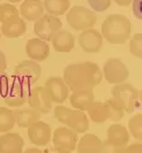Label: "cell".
<instances>
[{
	"mask_svg": "<svg viewBox=\"0 0 142 153\" xmlns=\"http://www.w3.org/2000/svg\"><path fill=\"white\" fill-rule=\"evenodd\" d=\"M63 79L72 91L93 90L102 82L103 73L95 62L71 63L64 69Z\"/></svg>",
	"mask_w": 142,
	"mask_h": 153,
	"instance_id": "cell-1",
	"label": "cell"
},
{
	"mask_svg": "<svg viewBox=\"0 0 142 153\" xmlns=\"http://www.w3.org/2000/svg\"><path fill=\"white\" fill-rule=\"evenodd\" d=\"M132 31L131 21L125 15L111 14L102 23V35L111 44H124L129 39Z\"/></svg>",
	"mask_w": 142,
	"mask_h": 153,
	"instance_id": "cell-2",
	"label": "cell"
},
{
	"mask_svg": "<svg viewBox=\"0 0 142 153\" xmlns=\"http://www.w3.org/2000/svg\"><path fill=\"white\" fill-rule=\"evenodd\" d=\"M111 94H112V98L116 101H118L119 105L123 107L125 112L132 113L138 106L140 92L132 84L123 82V83L114 84L111 90Z\"/></svg>",
	"mask_w": 142,
	"mask_h": 153,
	"instance_id": "cell-3",
	"label": "cell"
},
{
	"mask_svg": "<svg viewBox=\"0 0 142 153\" xmlns=\"http://www.w3.org/2000/svg\"><path fill=\"white\" fill-rule=\"evenodd\" d=\"M67 22L74 30H87L95 25L97 17L93 10L83 6H73L67 10Z\"/></svg>",
	"mask_w": 142,
	"mask_h": 153,
	"instance_id": "cell-4",
	"label": "cell"
},
{
	"mask_svg": "<svg viewBox=\"0 0 142 153\" xmlns=\"http://www.w3.org/2000/svg\"><path fill=\"white\" fill-rule=\"evenodd\" d=\"M61 28H63V23L60 19H58V16L43 14L35 21L34 32L42 40L50 42L55 32H58Z\"/></svg>",
	"mask_w": 142,
	"mask_h": 153,
	"instance_id": "cell-5",
	"label": "cell"
},
{
	"mask_svg": "<svg viewBox=\"0 0 142 153\" xmlns=\"http://www.w3.org/2000/svg\"><path fill=\"white\" fill-rule=\"evenodd\" d=\"M29 85L21 82L20 79H17L16 77H12V81L9 82V86L6 92V94L2 97L4 101L6 102L8 107H20L28 99V94H29Z\"/></svg>",
	"mask_w": 142,
	"mask_h": 153,
	"instance_id": "cell-6",
	"label": "cell"
},
{
	"mask_svg": "<svg viewBox=\"0 0 142 153\" xmlns=\"http://www.w3.org/2000/svg\"><path fill=\"white\" fill-rule=\"evenodd\" d=\"M103 77L110 84H118L125 82L129 76V70L127 66L117 58H111L106 60L103 66Z\"/></svg>",
	"mask_w": 142,
	"mask_h": 153,
	"instance_id": "cell-7",
	"label": "cell"
},
{
	"mask_svg": "<svg viewBox=\"0 0 142 153\" xmlns=\"http://www.w3.org/2000/svg\"><path fill=\"white\" fill-rule=\"evenodd\" d=\"M40 74H42V68L38 62L34 60H23L15 67L13 76L30 86L40 79Z\"/></svg>",
	"mask_w": 142,
	"mask_h": 153,
	"instance_id": "cell-8",
	"label": "cell"
},
{
	"mask_svg": "<svg viewBox=\"0 0 142 153\" xmlns=\"http://www.w3.org/2000/svg\"><path fill=\"white\" fill-rule=\"evenodd\" d=\"M27 102L30 106V108L40 112V114H47L52 111L53 102L51 101L44 86H37V88L30 90L29 94H28Z\"/></svg>",
	"mask_w": 142,
	"mask_h": 153,
	"instance_id": "cell-9",
	"label": "cell"
},
{
	"mask_svg": "<svg viewBox=\"0 0 142 153\" xmlns=\"http://www.w3.org/2000/svg\"><path fill=\"white\" fill-rule=\"evenodd\" d=\"M44 89L47 92L49 97L52 102L55 104H63L65 100L68 98L70 89L65 83L63 77L52 76L46 81L44 85Z\"/></svg>",
	"mask_w": 142,
	"mask_h": 153,
	"instance_id": "cell-10",
	"label": "cell"
},
{
	"mask_svg": "<svg viewBox=\"0 0 142 153\" xmlns=\"http://www.w3.org/2000/svg\"><path fill=\"white\" fill-rule=\"evenodd\" d=\"M53 142V146L63 149L66 151L73 152L76 150L78 144V134L70 129L68 127H59L53 132V138H51Z\"/></svg>",
	"mask_w": 142,
	"mask_h": 153,
	"instance_id": "cell-11",
	"label": "cell"
},
{
	"mask_svg": "<svg viewBox=\"0 0 142 153\" xmlns=\"http://www.w3.org/2000/svg\"><path fill=\"white\" fill-rule=\"evenodd\" d=\"M28 137L34 145L44 146L50 143L52 138V130L50 124L44 121H36L28 128Z\"/></svg>",
	"mask_w": 142,
	"mask_h": 153,
	"instance_id": "cell-12",
	"label": "cell"
},
{
	"mask_svg": "<svg viewBox=\"0 0 142 153\" xmlns=\"http://www.w3.org/2000/svg\"><path fill=\"white\" fill-rule=\"evenodd\" d=\"M79 44L81 48L87 53H98L102 50L103 37L96 29H87L79 36Z\"/></svg>",
	"mask_w": 142,
	"mask_h": 153,
	"instance_id": "cell-13",
	"label": "cell"
},
{
	"mask_svg": "<svg viewBox=\"0 0 142 153\" xmlns=\"http://www.w3.org/2000/svg\"><path fill=\"white\" fill-rule=\"evenodd\" d=\"M25 53L30 58V60L42 62L49 58L50 46L47 45V42H44L38 37L31 38L28 40L25 45Z\"/></svg>",
	"mask_w": 142,
	"mask_h": 153,
	"instance_id": "cell-14",
	"label": "cell"
},
{
	"mask_svg": "<svg viewBox=\"0 0 142 153\" xmlns=\"http://www.w3.org/2000/svg\"><path fill=\"white\" fill-rule=\"evenodd\" d=\"M24 140L16 132H5L0 136V153H22Z\"/></svg>",
	"mask_w": 142,
	"mask_h": 153,
	"instance_id": "cell-15",
	"label": "cell"
},
{
	"mask_svg": "<svg viewBox=\"0 0 142 153\" xmlns=\"http://www.w3.org/2000/svg\"><path fill=\"white\" fill-rule=\"evenodd\" d=\"M19 14L23 20L36 21L44 14V6L42 0H23L19 8Z\"/></svg>",
	"mask_w": 142,
	"mask_h": 153,
	"instance_id": "cell-16",
	"label": "cell"
},
{
	"mask_svg": "<svg viewBox=\"0 0 142 153\" xmlns=\"http://www.w3.org/2000/svg\"><path fill=\"white\" fill-rule=\"evenodd\" d=\"M0 31H1V35L6 38H17L25 33L27 24L23 19L17 16L7 22L2 23L0 25Z\"/></svg>",
	"mask_w": 142,
	"mask_h": 153,
	"instance_id": "cell-17",
	"label": "cell"
},
{
	"mask_svg": "<svg viewBox=\"0 0 142 153\" xmlns=\"http://www.w3.org/2000/svg\"><path fill=\"white\" fill-rule=\"evenodd\" d=\"M51 43L57 52L68 53L75 46V38L70 31L60 29L55 33V36L51 39Z\"/></svg>",
	"mask_w": 142,
	"mask_h": 153,
	"instance_id": "cell-18",
	"label": "cell"
},
{
	"mask_svg": "<svg viewBox=\"0 0 142 153\" xmlns=\"http://www.w3.org/2000/svg\"><path fill=\"white\" fill-rule=\"evenodd\" d=\"M66 126L72 129L76 134H84L89 129V119H88L86 112L75 109L71 111V113L67 117Z\"/></svg>",
	"mask_w": 142,
	"mask_h": 153,
	"instance_id": "cell-19",
	"label": "cell"
},
{
	"mask_svg": "<svg viewBox=\"0 0 142 153\" xmlns=\"http://www.w3.org/2000/svg\"><path fill=\"white\" fill-rule=\"evenodd\" d=\"M78 153H103V144L94 134H86L76 145Z\"/></svg>",
	"mask_w": 142,
	"mask_h": 153,
	"instance_id": "cell-20",
	"label": "cell"
},
{
	"mask_svg": "<svg viewBox=\"0 0 142 153\" xmlns=\"http://www.w3.org/2000/svg\"><path fill=\"white\" fill-rule=\"evenodd\" d=\"M14 116H15V123L20 128L28 129L32 123L40 120L42 114L32 108H22L19 111H14Z\"/></svg>",
	"mask_w": 142,
	"mask_h": 153,
	"instance_id": "cell-21",
	"label": "cell"
},
{
	"mask_svg": "<svg viewBox=\"0 0 142 153\" xmlns=\"http://www.w3.org/2000/svg\"><path fill=\"white\" fill-rule=\"evenodd\" d=\"M87 116L95 123H104L109 120V113L108 107L104 101H93L87 108H86Z\"/></svg>",
	"mask_w": 142,
	"mask_h": 153,
	"instance_id": "cell-22",
	"label": "cell"
},
{
	"mask_svg": "<svg viewBox=\"0 0 142 153\" xmlns=\"http://www.w3.org/2000/svg\"><path fill=\"white\" fill-rule=\"evenodd\" d=\"M95 100V96L93 90H79L73 91L72 96L70 97V102L72 107L80 111H86V108Z\"/></svg>",
	"mask_w": 142,
	"mask_h": 153,
	"instance_id": "cell-23",
	"label": "cell"
},
{
	"mask_svg": "<svg viewBox=\"0 0 142 153\" xmlns=\"http://www.w3.org/2000/svg\"><path fill=\"white\" fill-rule=\"evenodd\" d=\"M108 140H110L114 144H118L120 146H126L129 142V132L126 128L121 124L114 123L111 124L106 131Z\"/></svg>",
	"mask_w": 142,
	"mask_h": 153,
	"instance_id": "cell-24",
	"label": "cell"
},
{
	"mask_svg": "<svg viewBox=\"0 0 142 153\" xmlns=\"http://www.w3.org/2000/svg\"><path fill=\"white\" fill-rule=\"evenodd\" d=\"M44 9L47 14L53 16H60L67 13V10L71 7L70 0H44Z\"/></svg>",
	"mask_w": 142,
	"mask_h": 153,
	"instance_id": "cell-25",
	"label": "cell"
},
{
	"mask_svg": "<svg viewBox=\"0 0 142 153\" xmlns=\"http://www.w3.org/2000/svg\"><path fill=\"white\" fill-rule=\"evenodd\" d=\"M15 126L14 111L7 107H0V132L5 134L12 130Z\"/></svg>",
	"mask_w": 142,
	"mask_h": 153,
	"instance_id": "cell-26",
	"label": "cell"
},
{
	"mask_svg": "<svg viewBox=\"0 0 142 153\" xmlns=\"http://www.w3.org/2000/svg\"><path fill=\"white\" fill-rule=\"evenodd\" d=\"M104 102H105V105L108 107V113H109V120L110 121L118 122L124 117L125 111L119 105L118 101H116L113 98H111V99H108Z\"/></svg>",
	"mask_w": 142,
	"mask_h": 153,
	"instance_id": "cell-27",
	"label": "cell"
},
{
	"mask_svg": "<svg viewBox=\"0 0 142 153\" xmlns=\"http://www.w3.org/2000/svg\"><path fill=\"white\" fill-rule=\"evenodd\" d=\"M128 132L139 142L142 139V114L138 113L128 121Z\"/></svg>",
	"mask_w": 142,
	"mask_h": 153,
	"instance_id": "cell-28",
	"label": "cell"
},
{
	"mask_svg": "<svg viewBox=\"0 0 142 153\" xmlns=\"http://www.w3.org/2000/svg\"><path fill=\"white\" fill-rule=\"evenodd\" d=\"M20 15L19 14V9L12 5V4H2L0 5V22L5 23L14 19V17H17Z\"/></svg>",
	"mask_w": 142,
	"mask_h": 153,
	"instance_id": "cell-29",
	"label": "cell"
},
{
	"mask_svg": "<svg viewBox=\"0 0 142 153\" xmlns=\"http://www.w3.org/2000/svg\"><path fill=\"white\" fill-rule=\"evenodd\" d=\"M129 51L135 58H142V33H135L129 42Z\"/></svg>",
	"mask_w": 142,
	"mask_h": 153,
	"instance_id": "cell-30",
	"label": "cell"
},
{
	"mask_svg": "<svg viewBox=\"0 0 142 153\" xmlns=\"http://www.w3.org/2000/svg\"><path fill=\"white\" fill-rule=\"evenodd\" d=\"M71 108L66 107V106H63V105H58L55 106V109H53V114H55V120L61 124H66V121H67V117L71 113Z\"/></svg>",
	"mask_w": 142,
	"mask_h": 153,
	"instance_id": "cell-31",
	"label": "cell"
},
{
	"mask_svg": "<svg viewBox=\"0 0 142 153\" xmlns=\"http://www.w3.org/2000/svg\"><path fill=\"white\" fill-rule=\"evenodd\" d=\"M112 0H88L89 6L95 12H105L111 6Z\"/></svg>",
	"mask_w": 142,
	"mask_h": 153,
	"instance_id": "cell-32",
	"label": "cell"
},
{
	"mask_svg": "<svg viewBox=\"0 0 142 153\" xmlns=\"http://www.w3.org/2000/svg\"><path fill=\"white\" fill-rule=\"evenodd\" d=\"M103 144V153H121L125 146H120L118 144H114L110 140H104Z\"/></svg>",
	"mask_w": 142,
	"mask_h": 153,
	"instance_id": "cell-33",
	"label": "cell"
},
{
	"mask_svg": "<svg viewBox=\"0 0 142 153\" xmlns=\"http://www.w3.org/2000/svg\"><path fill=\"white\" fill-rule=\"evenodd\" d=\"M9 78L6 74L4 73H0V96L4 97L6 94V92L8 90V86H9Z\"/></svg>",
	"mask_w": 142,
	"mask_h": 153,
	"instance_id": "cell-34",
	"label": "cell"
},
{
	"mask_svg": "<svg viewBox=\"0 0 142 153\" xmlns=\"http://www.w3.org/2000/svg\"><path fill=\"white\" fill-rule=\"evenodd\" d=\"M142 0H133L132 1V9L133 14L138 20H142V7H141Z\"/></svg>",
	"mask_w": 142,
	"mask_h": 153,
	"instance_id": "cell-35",
	"label": "cell"
},
{
	"mask_svg": "<svg viewBox=\"0 0 142 153\" xmlns=\"http://www.w3.org/2000/svg\"><path fill=\"white\" fill-rule=\"evenodd\" d=\"M121 153H142V145L141 143H134L128 146H125Z\"/></svg>",
	"mask_w": 142,
	"mask_h": 153,
	"instance_id": "cell-36",
	"label": "cell"
},
{
	"mask_svg": "<svg viewBox=\"0 0 142 153\" xmlns=\"http://www.w3.org/2000/svg\"><path fill=\"white\" fill-rule=\"evenodd\" d=\"M7 68V59L5 53L0 50V73H4Z\"/></svg>",
	"mask_w": 142,
	"mask_h": 153,
	"instance_id": "cell-37",
	"label": "cell"
},
{
	"mask_svg": "<svg viewBox=\"0 0 142 153\" xmlns=\"http://www.w3.org/2000/svg\"><path fill=\"white\" fill-rule=\"evenodd\" d=\"M45 153H72L70 151H66L63 149H59V147H47L45 150Z\"/></svg>",
	"mask_w": 142,
	"mask_h": 153,
	"instance_id": "cell-38",
	"label": "cell"
},
{
	"mask_svg": "<svg viewBox=\"0 0 142 153\" xmlns=\"http://www.w3.org/2000/svg\"><path fill=\"white\" fill-rule=\"evenodd\" d=\"M113 1H114L117 5L121 6V7H126V6H128V5L132 4L133 0H113Z\"/></svg>",
	"mask_w": 142,
	"mask_h": 153,
	"instance_id": "cell-39",
	"label": "cell"
},
{
	"mask_svg": "<svg viewBox=\"0 0 142 153\" xmlns=\"http://www.w3.org/2000/svg\"><path fill=\"white\" fill-rule=\"evenodd\" d=\"M22 153H43V152L40 150H38V149H36V147H30V149H27Z\"/></svg>",
	"mask_w": 142,
	"mask_h": 153,
	"instance_id": "cell-40",
	"label": "cell"
},
{
	"mask_svg": "<svg viewBox=\"0 0 142 153\" xmlns=\"http://www.w3.org/2000/svg\"><path fill=\"white\" fill-rule=\"evenodd\" d=\"M9 2H12V4H17V2H20V1H22V0H8Z\"/></svg>",
	"mask_w": 142,
	"mask_h": 153,
	"instance_id": "cell-41",
	"label": "cell"
},
{
	"mask_svg": "<svg viewBox=\"0 0 142 153\" xmlns=\"http://www.w3.org/2000/svg\"><path fill=\"white\" fill-rule=\"evenodd\" d=\"M0 38H1V31H0Z\"/></svg>",
	"mask_w": 142,
	"mask_h": 153,
	"instance_id": "cell-42",
	"label": "cell"
}]
</instances>
